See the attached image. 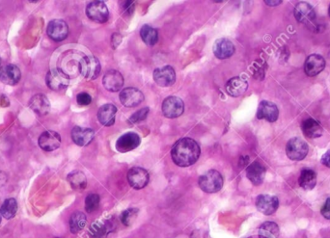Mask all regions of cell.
<instances>
[{
	"instance_id": "obj_1",
	"label": "cell",
	"mask_w": 330,
	"mask_h": 238,
	"mask_svg": "<svg viewBox=\"0 0 330 238\" xmlns=\"http://www.w3.org/2000/svg\"><path fill=\"white\" fill-rule=\"evenodd\" d=\"M201 153L198 143L191 138H183L175 143L171 157L179 167H190L199 159Z\"/></svg>"
},
{
	"instance_id": "obj_2",
	"label": "cell",
	"mask_w": 330,
	"mask_h": 238,
	"mask_svg": "<svg viewBox=\"0 0 330 238\" xmlns=\"http://www.w3.org/2000/svg\"><path fill=\"white\" fill-rule=\"evenodd\" d=\"M198 184L206 193H216L223 187V177L218 171L210 170L199 177Z\"/></svg>"
},
{
	"instance_id": "obj_3",
	"label": "cell",
	"mask_w": 330,
	"mask_h": 238,
	"mask_svg": "<svg viewBox=\"0 0 330 238\" xmlns=\"http://www.w3.org/2000/svg\"><path fill=\"white\" fill-rule=\"evenodd\" d=\"M78 69L82 76L88 80L99 77L102 71L101 63L95 56H83L78 63Z\"/></svg>"
},
{
	"instance_id": "obj_4",
	"label": "cell",
	"mask_w": 330,
	"mask_h": 238,
	"mask_svg": "<svg viewBox=\"0 0 330 238\" xmlns=\"http://www.w3.org/2000/svg\"><path fill=\"white\" fill-rule=\"evenodd\" d=\"M70 75L61 69H52L46 76V83L52 91H62L70 84Z\"/></svg>"
},
{
	"instance_id": "obj_5",
	"label": "cell",
	"mask_w": 330,
	"mask_h": 238,
	"mask_svg": "<svg viewBox=\"0 0 330 238\" xmlns=\"http://www.w3.org/2000/svg\"><path fill=\"white\" fill-rule=\"evenodd\" d=\"M308 145L304 140L300 138L294 137L289 140L286 146L287 156L294 161L303 160L308 154Z\"/></svg>"
},
{
	"instance_id": "obj_6",
	"label": "cell",
	"mask_w": 330,
	"mask_h": 238,
	"mask_svg": "<svg viewBox=\"0 0 330 238\" xmlns=\"http://www.w3.org/2000/svg\"><path fill=\"white\" fill-rule=\"evenodd\" d=\"M86 15L91 21L99 24H104L109 18L107 6L103 1H93L86 8Z\"/></svg>"
},
{
	"instance_id": "obj_7",
	"label": "cell",
	"mask_w": 330,
	"mask_h": 238,
	"mask_svg": "<svg viewBox=\"0 0 330 238\" xmlns=\"http://www.w3.org/2000/svg\"><path fill=\"white\" fill-rule=\"evenodd\" d=\"M149 173L141 167H133L127 173V181L129 185L135 190L146 187L149 183Z\"/></svg>"
},
{
	"instance_id": "obj_8",
	"label": "cell",
	"mask_w": 330,
	"mask_h": 238,
	"mask_svg": "<svg viewBox=\"0 0 330 238\" xmlns=\"http://www.w3.org/2000/svg\"><path fill=\"white\" fill-rule=\"evenodd\" d=\"M185 110V103L178 97H168L163 100L162 113L168 119H175L180 117Z\"/></svg>"
},
{
	"instance_id": "obj_9",
	"label": "cell",
	"mask_w": 330,
	"mask_h": 238,
	"mask_svg": "<svg viewBox=\"0 0 330 238\" xmlns=\"http://www.w3.org/2000/svg\"><path fill=\"white\" fill-rule=\"evenodd\" d=\"M152 77L154 82L160 87H170L176 82V73L171 66L155 69Z\"/></svg>"
},
{
	"instance_id": "obj_10",
	"label": "cell",
	"mask_w": 330,
	"mask_h": 238,
	"mask_svg": "<svg viewBox=\"0 0 330 238\" xmlns=\"http://www.w3.org/2000/svg\"><path fill=\"white\" fill-rule=\"evenodd\" d=\"M256 207L265 215H272L279 207V200L275 196L267 194L260 195L256 199Z\"/></svg>"
},
{
	"instance_id": "obj_11",
	"label": "cell",
	"mask_w": 330,
	"mask_h": 238,
	"mask_svg": "<svg viewBox=\"0 0 330 238\" xmlns=\"http://www.w3.org/2000/svg\"><path fill=\"white\" fill-rule=\"evenodd\" d=\"M38 143L42 150L46 151H53L60 147L61 136L56 131L47 130L40 135Z\"/></svg>"
},
{
	"instance_id": "obj_12",
	"label": "cell",
	"mask_w": 330,
	"mask_h": 238,
	"mask_svg": "<svg viewBox=\"0 0 330 238\" xmlns=\"http://www.w3.org/2000/svg\"><path fill=\"white\" fill-rule=\"evenodd\" d=\"M144 100L143 93L136 88H125L120 93V101L126 107H135Z\"/></svg>"
},
{
	"instance_id": "obj_13",
	"label": "cell",
	"mask_w": 330,
	"mask_h": 238,
	"mask_svg": "<svg viewBox=\"0 0 330 238\" xmlns=\"http://www.w3.org/2000/svg\"><path fill=\"white\" fill-rule=\"evenodd\" d=\"M278 117V107L273 102L267 100H263L260 102L257 111V118L259 120H266L269 123H274L277 121Z\"/></svg>"
},
{
	"instance_id": "obj_14",
	"label": "cell",
	"mask_w": 330,
	"mask_h": 238,
	"mask_svg": "<svg viewBox=\"0 0 330 238\" xmlns=\"http://www.w3.org/2000/svg\"><path fill=\"white\" fill-rule=\"evenodd\" d=\"M293 13H294V17H295L296 21L303 25H308L313 24L317 18L316 12L314 11V8L306 2L298 3L295 6Z\"/></svg>"
},
{
	"instance_id": "obj_15",
	"label": "cell",
	"mask_w": 330,
	"mask_h": 238,
	"mask_svg": "<svg viewBox=\"0 0 330 238\" xmlns=\"http://www.w3.org/2000/svg\"><path fill=\"white\" fill-rule=\"evenodd\" d=\"M47 33L51 40L62 42L69 35V26L62 20H53L48 25Z\"/></svg>"
},
{
	"instance_id": "obj_16",
	"label": "cell",
	"mask_w": 330,
	"mask_h": 238,
	"mask_svg": "<svg viewBox=\"0 0 330 238\" xmlns=\"http://www.w3.org/2000/svg\"><path fill=\"white\" fill-rule=\"evenodd\" d=\"M21 77V71L16 65L9 64L0 68V81L6 85L14 86L18 84Z\"/></svg>"
},
{
	"instance_id": "obj_17",
	"label": "cell",
	"mask_w": 330,
	"mask_h": 238,
	"mask_svg": "<svg viewBox=\"0 0 330 238\" xmlns=\"http://www.w3.org/2000/svg\"><path fill=\"white\" fill-rule=\"evenodd\" d=\"M141 143L139 135L134 132H127L122 135L116 142V149L120 152H127L135 150Z\"/></svg>"
},
{
	"instance_id": "obj_18",
	"label": "cell",
	"mask_w": 330,
	"mask_h": 238,
	"mask_svg": "<svg viewBox=\"0 0 330 238\" xmlns=\"http://www.w3.org/2000/svg\"><path fill=\"white\" fill-rule=\"evenodd\" d=\"M102 85L108 92H118L124 86V77L118 71H108L103 75Z\"/></svg>"
},
{
	"instance_id": "obj_19",
	"label": "cell",
	"mask_w": 330,
	"mask_h": 238,
	"mask_svg": "<svg viewBox=\"0 0 330 238\" xmlns=\"http://www.w3.org/2000/svg\"><path fill=\"white\" fill-rule=\"evenodd\" d=\"M325 68V60L319 54H312L308 56L304 64L305 74L308 76H316Z\"/></svg>"
},
{
	"instance_id": "obj_20",
	"label": "cell",
	"mask_w": 330,
	"mask_h": 238,
	"mask_svg": "<svg viewBox=\"0 0 330 238\" xmlns=\"http://www.w3.org/2000/svg\"><path fill=\"white\" fill-rule=\"evenodd\" d=\"M213 50H214V54L216 55V58L223 60V59H227L231 56H233V54L235 53L236 48L230 40L222 38V39L216 40Z\"/></svg>"
},
{
	"instance_id": "obj_21",
	"label": "cell",
	"mask_w": 330,
	"mask_h": 238,
	"mask_svg": "<svg viewBox=\"0 0 330 238\" xmlns=\"http://www.w3.org/2000/svg\"><path fill=\"white\" fill-rule=\"evenodd\" d=\"M72 139L77 146L84 147L89 145L95 137V131L88 127L76 126L72 130Z\"/></svg>"
},
{
	"instance_id": "obj_22",
	"label": "cell",
	"mask_w": 330,
	"mask_h": 238,
	"mask_svg": "<svg viewBox=\"0 0 330 238\" xmlns=\"http://www.w3.org/2000/svg\"><path fill=\"white\" fill-rule=\"evenodd\" d=\"M266 172H267V170L262 163L254 161L247 167L246 176L254 185L258 186L264 182Z\"/></svg>"
},
{
	"instance_id": "obj_23",
	"label": "cell",
	"mask_w": 330,
	"mask_h": 238,
	"mask_svg": "<svg viewBox=\"0 0 330 238\" xmlns=\"http://www.w3.org/2000/svg\"><path fill=\"white\" fill-rule=\"evenodd\" d=\"M247 88H248L247 81L240 76L231 78L225 85L226 93L233 98H239L242 96L246 92Z\"/></svg>"
},
{
	"instance_id": "obj_24",
	"label": "cell",
	"mask_w": 330,
	"mask_h": 238,
	"mask_svg": "<svg viewBox=\"0 0 330 238\" xmlns=\"http://www.w3.org/2000/svg\"><path fill=\"white\" fill-rule=\"evenodd\" d=\"M29 107L40 116H46L51 110V102L45 95L37 94L29 100Z\"/></svg>"
},
{
	"instance_id": "obj_25",
	"label": "cell",
	"mask_w": 330,
	"mask_h": 238,
	"mask_svg": "<svg viewBox=\"0 0 330 238\" xmlns=\"http://www.w3.org/2000/svg\"><path fill=\"white\" fill-rule=\"evenodd\" d=\"M117 107L111 104H104L99 109L98 120L104 126H112L114 125Z\"/></svg>"
},
{
	"instance_id": "obj_26",
	"label": "cell",
	"mask_w": 330,
	"mask_h": 238,
	"mask_svg": "<svg viewBox=\"0 0 330 238\" xmlns=\"http://www.w3.org/2000/svg\"><path fill=\"white\" fill-rule=\"evenodd\" d=\"M302 132L304 133L305 136L310 139H316L320 137L323 133V129L321 125L317 123L316 120L312 118H308L302 122L301 125Z\"/></svg>"
},
{
	"instance_id": "obj_27",
	"label": "cell",
	"mask_w": 330,
	"mask_h": 238,
	"mask_svg": "<svg viewBox=\"0 0 330 238\" xmlns=\"http://www.w3.org/2000/svg\"><path fill=\"white\" fill-rule=\"evenodd\" d=\"M299 186L304 190H312L317 184V174L310 169L302 170L298 177Z\"/></svg>"
},
{
	"instance_id": "obj_28",
	"label": "cell",
	"mask_w": 330,
	"mask_h": 238,
	"mask_svg": "<svg viewBox=\"0 0 330 238\" xmlns=\"http://www.w3.org/2000/svg\"><path fill=\"white\" fill-rule=\"evenodd\" d=\"M68 181L70 185L75 190H84L87 186V178L80 171H74L68 175Z\"/></svg>"
},
{
	"instance_id": "obj_29",
	"label": "cell",
	"mask_w": 330,
	"mask_h": 238,
	"mask_svg": "<svg viewBox=\"0 0 330 238\" xmlns=\"http://www.w3.org/2000/svg\"><path fill=\"white\" fill-rule=\"evenodd\" d=\"M279 226L273 222H266L259 228L260 238H278Z\"/></svg>"
},
{
	"instance_id": "obj_30",
	"label": "cell",
	"mask_w": 330,
	"mask_h": 238,
	"mask_svg": "<svg viewBox=\"0 0 330 238\" xmlns=\"http://www.w3.org/2000/svg\"><path fill=\"white\" fill-rule=\"evenodd\" d=\"M140 36L143 42L148 46H153L158 41V33L150 25H144L140 30Z\"/></svg>"
},
{
	"instance_id": "obj_31",
	"label": "cell",
	"mask_w": 330,
	"mask_h": 238,
	"mask_svg": "<svg viewBox=\"0 0 330 238\" xmlns=\"http://www.w3.org/2000/svg\"><path fill=\"white\" fill-rule=\"evenodd\" d=\"M86 225V215L80 211H76L71 216L70 228L73 233H77L83 229Z\"/></svg>"
},
{
	"instance_id": "obj_32",
	"label": "cell",
	"mask_w": 330,
	"mask_h": 238,
	"mask_svg": "<svg viewBox=\"0 0 330 238\" xmlns=\"http://www.w3.org/2000/svg\"><path fill=\"white\" fill-rule=\"evenodd\" d=\"M0 211H1L2 216L5 219H7V220L12 219L16 216L17 211H18V202H17V200L13 199V198L4 200V202H3V204L0 208Z\"/></svg>"
},
{
	"instance_id": "obj_33",
	"label": "cell",
	"mask_w": 330,
	"mask_h": 238,
	"mask_svg": "<svg viewBox=\"0 0 330 238\" xmlns=\"http://www.w3.org/2000/svg\"><path fill=\"white\" fill-rule=\"evenodd\" d=\"M111 225L108 222H97L91 225V232L94 238H103L109 231Z\"/></svg>"
},
{
	"instance_id": "obj_34",
	"label": "cell",
	"mask_w": 330,
	"mask_h": 238,
	"mask_svg": "<svg viewBox=\"0 0 330 238\" xmlns=\"http://www.w3.org/2000/svg\"><path fill=\"white\" fill-rule=\"evenodd\" d=\"M137 215H138L137 208H128L127 210L122 212L120 216V220L123 223V225L129 226V225H132V223L135 221Z\"/></svg>"
},
{
	"instance_id": "obj_35",
	"label": "cell",
	"mask_w": 330,
	"mask_h": 238,
	"mask_svg": "<svg viewBox=\"0 0 330 238\" xmlns=\"http://www.w3.org/2000/svg\"><path fill=\"white\" fill-rule=\"evenodd\" d=\"M100 196L98 194H90L85 199V210L93 213L99 208Z\"/></svg>"
},
{
	"instance_id": "obj_36",
	"label": "cell",
	"mask_w": 330,
	"mask_h": 238,
	"mask_svg": "<svg viewBox=\"0 0 330 238\" xmlns=\"http://www.w3.org/2000/svg\"><path fill=\"white\" fill-rule=\"evenodd\" d=\"M148 114H149V108L146 107V108L140 109L137 112H135L134 114H132V115L130 116V118L128 119L127 123H128L129 125L137 124V123H139L141 121H144V120L147 118Z\"/></svg>"
},
{
	"instance_id": "obj_37",
	"label": "cell",
	"mask_w": 330,
	"mask_h": 238,
	"mask_svg": "<svg viewBox=\"0 0 330 238\" xmlns=\"http://www.w3.org/2000/svg\"><path fill=\"white\" fill-rule=\"evenodd\" d=\"M76 101L79 105L86 106V105H89L91 103L92 98H91L89 94H87V93H79L76 97Z\"/></svg>"
},
{
	"instance_id": "obj_38",
	"label": "cell",
	"mask_w": 330,
	"mask_h": 238,
	"mask_svg": "<svg viewBox=\"0 0 330 238\" xmlns=\"http://www.w3.org/2000/svg\"><path fill=\"white\" fill-rule=\"evenodd\" d=\"M320 213H321V215H322L325 219L330 220V198H328L327 200H325L323 206L321 207Z\"/></svg>"
},
{
	"instance_id": "obj_39",
	"label": "cell",
	"mask_w": 330,
	"mask_h": 238,
	"mask_svg": "<svg viewBox=\"0 0 330 238\" xmlns=\"http://www.w3.org/2000/svg\"><path fill=\"white\" fill-rule=\"evenodd\" d=\"M122 39H123L122 35L117 33V32L112 35V37H111V46H112L113 50H116L120 46V44L122 43Z\"/></svg>"
},
{
	"instance_id": "obj_40",
	"label": "cell",
	"mask_w": 330,
	"mask_h": 238,
	"mask_svg": "<svg viewBox=\"0 0 330 238\" xmlns=\"http://www.w3.org/2000/svg\"><path fill=\"white\" fill-rule=\"evenodd\" d=\"M320 162H321L322 165H324L325 167L330 168V150H327V151L321 156Z\"/></svg>"
},
{
	"instance_id": "obj_41",
	"label": "cell",
	"mask_w": 330,
	"mask_h": 238,
	"mask_svg": "<svg viewBox=\"0 0 330 238\" xmlns=\"http://www.w3.org/2000/svg\"><path fill=\"white\" fill-rule=\"evenodd\" d=\"M267 5H278L281 3V1H265Z\"/></svg>"
},
{
	"instance_id": "obj_42",
	"label": "cell",
	"mask_w": 330,
	"mask_h": 238,
	"mask_svg": "<svg viewBox=\"0 0 330 238\" xmlns=\"http://www.w3.org/2000/svg\"><path fill=\"white\" fill-rule=\"evenodd\" d=\"M2 217H3V216H2V214H1V211H0V224H1V220H2Z\"/></svg>"
},
{
	"instance_id": "obj_43",
	"label": "cell",
	"mask_w": 330,
	"mask_h": 238,
	"mask_svg": "<svg viewBox=\"0 0 330 238\" xmlns=\"http://www.w3.org/2000/svg\"><path fill=\"white\" fill-rule=\"evenodd\" d=\"M328 15H329V17H330V7H329V10H328Z\"/></svg>"
},
{
	"instance_id": "obj_44",
	"label": "cell",
	"mask_w": 330,
	"mask_h": 238,
	"mask_svg": "<svg viewBox=\"0 0 330 238\" xmlns=\"http://www.w3.org/2000/svg\"><path fill=\"white\" fill-rule=\"evenodd\" d=\"M1 62H2V60H1V58H0V65H1Z\"/></svg>"
}]
</instances>
